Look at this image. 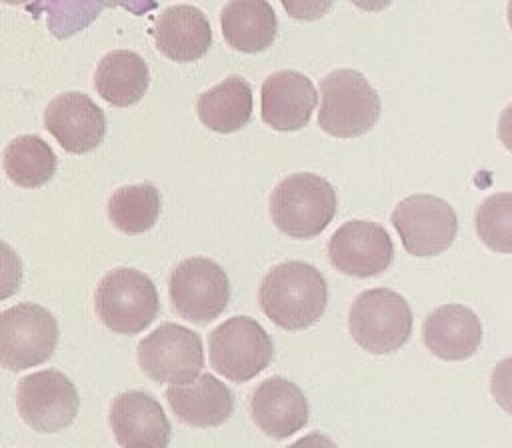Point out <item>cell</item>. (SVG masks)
Returning a JSON list of instances; mask_svg holds the SVG:
<instances>
[{"mask_svg":"<svg viewBox=\"0 0 512 448\" xmlns=\"http://www.w3.org/2000/svg\"><path fill=\"white\" fill-rule=\"evenodd\" d=\"M392 258V238L378 222L348 220L328 240V260L346 276H378L392 264Z\"/></svg>","mask_w":512,"mask_h":448,"instance_id":"12","label":"cell"},{"mask_svg":"<svg viewBox=\"0 0 512 448\" xmlns=\"http://www.w3.org/2000/svg\"><path fill=\"white\" fill-rule=\"evenodd\" d=\"M318 94L312 80L296 70L270 74L262 84V120L278 132H296L310 122Z\"/></svg>","mask_w":512,"mask_h":448,"instance_id":"16","label":"cell"},{"mask_svg":"<svg viewBox=\"0 0 512 448\" xmlns=\"http://www.w3.org/2000/svg\"><path fill=\"white\" fill-rule=\"evenodd\" d=\"M80 398L72 380L54 368L20 378L16 388V410L26 426L52 434L68 428L78 414Z\"/></svg>","mask_w":512,"mask_h":448,"instance_id":"11","label":"cell"},{"mask_svg":"<svg viewBox=\"0 0 512 448\" xmlns=\"http://www.w3.org/2000/svg\"><path fill=\"white\" fill-rule=\"evenodd\" d=\"M44 126L70 154H86L100 146L106 134V116L82 92H64L44 110Z\"/></svg>","mask_w":512,"mask_h":448,"instance_id":"13","label":"cell"},{"mask_svg":"<svg viewBox=\"0 0 512 448\" xmlns=\"http://www.w3.org/2000/svg\"><path fill=\"white\" fill-rule=\"evenodd\" d=\"M424 346L440 360H466L482 342V324L464 304H444L432 310L422 324Z\"/></svg>","mask_w":512,"mask_h":448,"instance_id":"17","label":"cell"},{"mask_svg":"<svg viewBox=\"0 0 512 448\" xmlns=\"http://www.w3.org/2000/svg\"><path fill=\"white\" fill-rule=\"evenodd\" d=\"M150 72L144 58L132 50H112L104 54L94 70L96 92L112 106L136 104L148 90Z\"/></svg>","mask_w":512,"mask_h":448,"instance_id":"21","label":"cell"},{"mask_svg":"<svg viewBox=\"0 0 512 448\" xmlns=\"http://www.w3.org/2000/svg\"><path fill=\"white\" fill-rule=\"evenodd\" d=\"M58 324L50 310L22 302L0 312V368L20 372L34 368L54 354Z\"/></svg>","mask_w":512,"mask_h":448,"instance_id":"6","label":"cell"},{"mask_svg":"<svg viewBox=\"0 0 512 448\" xmlns=\"http://www.w3.org/2000/svg\"><path fill=\"white\" fill-rule=\"evenodd\" d=\"M24 266L18 252L0 240V302L14 296L20 290Z\"/></svg>","mask_w":512,"mask_h":448,"instance_id":"27","label":"cell"},{"mask_svg":"<svg viewBox=\"0 0 512 448\" xmlns=\"http://www.w3.org/2000/svg\"><path fill=\"white\" fill-rule=\"evenodd\" d=\"M348 330L362 350L376 356L392 354L412 334V310L398 292L370 288L354 298L348 312Z\"/></svg>","mask_w":512,"mask_h":448,"instance_id":"5","label":"cell"},{"mask_svg":"<svg viewBox=\"0 0 512 448\" xmlns=\"http://www.w3.org/2000/svg\"><path fill=\"white\" fill-rule=\"evenodd\" d=\"M112 226L124 234L148 232L160 214V192L154 184H128L112 192L106 204Z\"/></svg>","mask_w":512,"mask_h":448,"instance_id":"25","label":"cell"},{"mask_svg":"<svg viewBox=\"0 0 512 448\" xmlns=\"http://www.w3.org/2000/svg\"><path fill=\"white\" fill-rule=\"evenodd\" d=\"M350 2L366 12H380L392 4V0H350Z\"/></svg>","mask_w":512,"mask_h":448,"instance_id":"32","label":"cell"},{"mask_svg":"<svg viewBox=\"0 0 512 448\" xmlns=\"http://www.w3.org/2000/svg\"><path fill=\"white\" fill-rule=\"evenodd\" d=\"M98 320L116 334L146 330L160 312V298L152 278L136 268H112L94 290Z\"/></svg>","mask_w":512,"mask_h":448,"instance_id":"4","label":"cell"},{"mask_svg":"<svg viewBox=\"0 0 512 448\" xmlns=\"http://www.w3.org/2000/svg\"><path fill=\"white\" fill-rule=\"evenodd\" d=\"M490 392L496 404L512 414V356L500 360L490 374Z\"/></svg>","mask_w":512,"mask_h":448,"instance_id":"28","label":"cell"},{"mask_svg":"<svg viewBox=\"0 0 512 448\" xmlns=\"http://www.w3.org/2000/svg\"><path fill=\"white\" fill-rule=\"evenodd\" d=\"M140 370L158 384H188L204 368L200 336L174 322H164L138 344Z\"/></svg>","mask_w":512,"mask_h":448,"instance_id":"9","label":"cell"},{"mask_svg":"<svg viewBox=\"0 0 512 448\" xmlns=\"http://www.w3.org/2000/svg\"><path fill=\"white\" fill-rule=\"evenodd\" d=\"M334 186L312 172L282 178L270 194L274 226L290 238H314L336 216Z\"/></svg>","mask_w":512,"mask_h":448,"instance_id":"2","label":"cell"},{"mask_svg":"<svg viewBox=\"0 0 512 448\" xmlns=\"http://www.w3.org/2000/svg\"><path fill=\"white\" fill-rule=\"evenodd\" d=\"M498 138L504 148L512 152V102L502 110L498 118Z\"/></svg>","mask_w":512,"mask_h":448,"instance_id":"31","label":"cell"},{"mask_svg":"<svg viewBox=\"0 0 512 448\" xmlns=\"http://www.w3.org/2000/svg\"><path fill=\"white\" fill-rule=\"evenodd\" d=\"M196 114L208 130L218 134H232L244 128L252 116L250 84L238 74L224 78L198 96Z\"/></svg>","mask_w":512,"mask_h":448,"instance_id":"22","label":"cell"},{"mask_svg":"<svg viewBox=\"0 0 512 448\" xmlns=\"http://www.w3.org/2000/svg\"><path fill=\"white\" fill-rule=\"evenodd\" d=\"M402 246L408 254L428 258L448 250L458 234L454 208L432 194H412L396 204L392 216Z\"/></svg>","mask_w":512,"mask_h":448,"instance_id":"10","label":"cell"},{"mask_svg":"<svg viewBox=\"0 0 512 448\" xmlns=\"http://www.w3.org/2000/svg\"><path fill=\"white\" fill-rule=\"evenodd\" d=\"M474 226L490 250L512 254V192L488 196L476 210Z\"/></svg>","mask_w":512,"mask_h":448,"instance_id":"26","label":"cell"},{"mask_svg":"<svg viewBox=\"0 0 512 448\" xmlns=\"http://www.w3.org/2000/svg\"><path fill=\"white\" fill-rule=\"evenodd\" d=\"M506 18H508V26L512 30V0H508V8H506Z\"/></svg>","mask_w":512,"mask_h":448,"instance_id":"34","label":"cell"},{"mask_svg":"<svg viewBox=\"0 0 512 448\" xmlns=\"http://www.w3.org/2000/svg\"><path fill=\"white\" fill-rule=\"evenodd\" d=\"M224 40L238 52L258 54L272 46L278 20L268 0H228L220 12Z\"/></svg>","mask_w":512,"mask_h":448,"instance_id":"20","label":"cell"},{"mask_svg":"<svg viewBox=\"0 0 512 448\" xmlns=\"http://www.w3.org/2000/svg\"><path fill=\"white\" fill-rule=\"evenodd\" d=\"M258 302L270 322L284 330H306L328 306V284L318 268L300 260L272 266L260 282Z\"/></svg>","mask_w":512,"mask_h":448,"instance_id":"1","label":"cell"},{"mask_svg":"<svg viewBox=\"0 0 512 448\" xmlns=\"http://www.w3.org/2000/svg\"><path fill=\"white\" fill-rule=\"evenodd\" d=\"M250 414L266 436L282 440L308 424V402L298 384L272 376L252 392Z\"/></svg>","mask_w":512,"mask_h":448,"instance_id":"15","label":"cell"},{"mask_svg":"<svg viewBox=\"0 0 512 448\" xmlns=\"http://www.w3.org/2000/svg\"><path fill=\"white\" fill-rule=\"evenodd\" d=\"M168 292L178 316L194 324H208L226 310L230 280L214 260L192 256L172 268Z\"/></svg>","mask_w":512,"mask_h":448,"instance_id":"7","label":"cell"},{"mask_svg":"<svg viewBox=\"0 0 512 448\" xmlns=\"http://www.w3.org/2000/svg\"><path fill=\"white\" fill-rule=\"evenodd\" d=\"M320 94L318 124L334 138H358L380 118V96L358 70H332L322 78Z\"/></svg>","mask_w":512,"mask_h":448,"instance_id":"3","label":"cell"},{"mask_svg":"<svg viewBox=\"0 0 512 448\" xmlns=\"http://www.w3.org/2000/svg\"><path fill=\"white\" fill-rule=\"evenodd\" d=\"M0 2H4V4H12V6H18V4H32L34 0H0Z\"/></svg>","mask_w":512,"mask_h":448,"instance_id":"33","label":"cell"},{"mask_svg":"<svg viewBox=\"0 0 512 448\" xmlns=\"http://www.w3.org/2000/svg\"><path fill=\"white\" fill-rule=\"evenodd\" d=\"M166 400L182 422L196 428L220 426L234 412L232 390L212 374H200L188 384H172Z\"/></svg>","mask_w":512,"mask_h":448,"instance_id":"19","label":"cell"},{"mask_svg":"<svg viewBox=\"0 0 512 448\" xmlns=\"http://www.w3.org/2000/svg\"><path fill=\"white\" fill-rule=\"evenodd\" d=\"M114 440L120 448H166L170 442V422L164 408L144 390L118 394L108 412Z\"/></svg>","mask_w":512,"mask_h":448,"instance_id":"14","label":"cell"},{"mask_svg":"<svg viewBox=\"0 0 512 448\" xmlns=\"http://www.w3.org/2000/svg\"><path fill=\"white\" fill-rule=\"evenodd\" d=\"M124 6L134 14H144L156 8V0H34L26 10L38 18L46 14V26L58 40L70 38L92 24L104 8Z\"/></svg>","mask_w":512,"mask_h":448,"instance_id":"23","label":"cell"},{"mask_svg":"<svg viewBox=\"0 0 512 448\" xmlns=\"http://www.w3.org/2000/svg\"><path fill=\"white\" fill-rule=\"evenodd\" d=\"M286 14L300 22H312L322 18L334 4V0H280Z\"/></svg>","mask_w":512,"mask_h":448,"instance_id":"29","label":"cell"},{"mask_svg":"<svg viewBox=\"0 0 512 448\" xmlns=\"http://www.w3.org/2000/svg\"><path fill=\"white\" fill-rule=\"evenodd\" d=\"M154 44L160 54L174 62H194L212 44V30L206 14L190 4H174L154 20Z\"/></svg>","mask_w":512,"mask_h":448,"instance_id":"18","label":"cell"},{"mask_svg":"<svg viewBox=\"0 0 512 448\" xmlns=\"http://www.w3.org/2000/svg\"><path fill=\"white\" fill-rule=\"evenodd\" d=\"M56 154L46 140L36 134L14 138L2 154V168L10 182L20 188H40L56 174Z\"/></svg>","mask_w":512,"mask_h":448,"instance_id":"24","label":"cell"},{"mask_svg":"<svg viewBox=\"0 0 512 448\" xmlns=\"http://www.w3.org/2000/svg\"><path fill=\"white\" fill-rule=\"evenodd\" d=\"M286 448H338L326 434H320V432H310L302 438H298L296 442H292L290 446Z\"/></svg>","mask_w":512,"mask_h":448,"instance_id":"30","label":"cell"},{"mask_svg":"<svg viewBox=\"0 0 512 448\" xmlns=\"http://www.w3.org/2000/svg\"><path fill=\"white\" fill-rule=\"evenodd\" d=\"M212 368L232 382L256 378L274 356L270 334L250 316H232L210 332Z\"/></svg>","mask_w":512,"mask_h":448,"instance_id":"8","label":"cell"}]
</instances>
